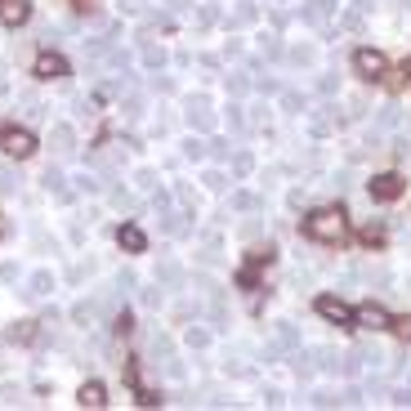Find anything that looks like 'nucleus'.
Masks as SVG:
<instances>
[{"label":"nucleus","mask_w":411,"mask_h":411,"mask_svg":"<svg viewBox=\"0 0 411 411\" xmlns=\"http://www.w3.org/2000/svg\"><path fill=\"white\" fill-rule=\"evenodd\" d=\"M304 233L313 237V241H344V233H349V220H344V210H335V206H322V210H313L309 220H304Z\"/></svg>","instance_id":"f257e3e1"},{"label":"nucleus","mask_w":411,"mask_h":411,"mask_svg":"<svg viewBox=\"0 0 411 411\" xmlns=\"http://www.w3.org/2000/svg\"><path fill=\"white\" fill-rule=\"evenodd\" d=\"M0 148L22 161V156H32V152H36V135H32L27 126H9L5 135H0Z\"/></svg>","instance_id":"f03ea898"},{"label":"nucleus","mask_w":411,"mask_h":411,"mask_svg":"<svg viewBox=\"0 0 411 411\" xmlns=\"http://www.w3.org/2000/svg\"><path fill=\"white\" fill-rule=\"evenodd\" d=\"M403 188H407V184H403V175H393V170H389V175H371V179H367V192H371L376 201H398V197H403Z\"/></svg>","instance_id":"7ed1b4c3"},{"label":"nucleus","mask_w":411,"mask_h":411,"mask_svg":"<svg viewBox=\"0 0 411 411\" xmlns=\"http://www.w3.org/2000/svg\"><path fill=\"white\" fill-rule=\"evenodd\" d=\"M32 72L41 81H63L67 76V58L54 54V50H41V54H36V63H32Z\"/></svg>","instance_id":"20e7f679"},{"label":"nucleus","mask_w":411,"mask_h":411,"mask_svg":"<svg viewBox=\"0 0 411 411\" xmlns=\"http://www.w3.org/2000/svg\"><path fill=\"white\" fill-rule=\"evenodd\" d=\"M340 126H344V116H340V107H331V103H326V107H318V112L309 116V130H313V139H326L331 130H340Z\"/></svg>","instance_id":"39448f33"},{"label":"nucleus","mask_w":411,"mask_h":411,"mask_svg":"<svg viewBox=\"0 0 411 411\" xmlns=\"http://www.w3.org/2000/svg\"><path fill=\"white\" fill-rule=\"evenodd\" d=\"M353 67H358L362 81H380L384 76V54L380 50H358L353 54Z\"/></svg>","instance_id":"423d86ee"},{"label":"nucleus","mask_w":411,"mask_h":411,"mask_svg":"<svg viewBox=\"0 0 411 411\" xmlns=\"http://www.w3.org/2000/svg\"><path fill=\"white\" fill-rule=\"evenodd\" d=\"M318 313H322L326 322H335V326L353 322V309H349V304H344L340 295H322V299H318Z\"/></svg>","instance_id":"0eeeda50"},{"label":"nucleus","mask_w":411,"mask_h":411,"mask_svg":"<svg viewBox=\"0 0 411 411\" xmlns=\"http://www.w3.org/2000/svg\"><path fill=\"white\" fill-rule=\"evenodd\" d=\"M50 148H54V156H72V152H76V130H72L67 121L50 126Z\"/></svg>","instance_id":"6e6552de"},{"label":"nucleus","mask_w":411,"mask_h":411,"mask_svg":"<svg viewBox=\"0 0 411 411\" xmlns=\"http://www.w3.org/2000/svg\"><path fill=\"white\" fill-rule=\"evenodd\" d=\"M353 322L358 326H367V331H384V326H393V318L384 313L380 304H362L358 313H353Z\"/></svg>","instance_id":"1a4fd4ad"},{"label":"nucleus","mask_w":411,"mask_h":411,"mask_svg":"<svg viewBox=\"0 0 411 411\" xmlns=\"http://www.w3.org/2000/svg\"><path fill=\"white\" fill-rule=\"evenodd\" d=\"M331 14H335V0H304V9H299V18H304L309 27H326Z\"/></svg>","instance_id":"9d476101"},{"label":"nucleus","mask_w":411,"mask_h":411,"mask_svg":"<svg viewBox=\"0 0 411 411\" xmlns=\"http://www.w3.org/2000/svg\"><path fill=\"white\" fill-rule=\"evenodd\" d=\"M27 18H32L27 0H0V22H5V27H22Z\"/></svg>","instance_id":"9b49d317"},{"label":"nucleus","mask_w":411,"mask_h":411,"mask_svg":"<svg viewBox=\"0 0 411 411\" xmlns=\"http://www.w3.org/2000/svg\"><path fill=\"white\" fill-rule=\"evenodd\" d=\"M27 299H45V295H54V273L50 269H36L27 277V291H22Z\"/></svg>","instance_id":"f8f14e48"},{"label":"nucleus","mask_w":411,"mask_h":411,"mask_svg":"<svg viewBox=\"0 0 411 411\" xmlns=\"http://www.w3.org/2000/svg\"><path fill=\"white\" fill-rule=\"evenodd\" d=\"M156 282H161V286H166V291H179V286H184V282H188V273H184V269H179V264H175V260H161V264H156Z\"/></svg>","instance_id":"ddd939ff"},{"label":"nucleus","mask_w":411,"mask_h":411,"mask_svg":"<svg viewBox=\"0 0 411 411\" xmlns=\"http://www.w3.org/2000/svg\"><path fill=\"white\" fill-rule=\"evenodd\" d=\"M188 126L192 130H215V116H210V103L206 99H188Z\"/></svg>","instance_id":"4468645a"},{"label":"nucleus","mask_w":411,"mask_h":411,"mask_svg":"<svg viewBox=\"0 0 411 411\" xmlns=\"http://www.w3.org/2000/svg\"><path fill=\"white\" fill-rule=\"evenodd\" d=\"M116 241H121V250H130V255H139V250L148 246L143 228H135V224H121V228H116Z\"/></svg>","instance_id":"2eb2a0df"},{"label":"nucleus","mask_w":411,"mask_h":411,"mask_svg":"<svg viewBox=\"0 0 411 411\" xmlns=\"http://www.w3.org/2000/svg\"><path fill=\"white\" fill-rule=\"evenodd\" d=\"M273 344L282 349V353H295V349H299V331H295V322H277V326H273Z\"/></svg>","instance_id":"dca6fc26"},{"label":"nucleus","mask_w":411,"mask_h":411,"mask_svg":"<svg viewBox=\"0 0 411 411\" xmlns=\"http://www.w3.org/2000/svg\"><path fill=\"white\" fill-rule=\"evenodd\" d=\"M184 220H188V215H179V210H161V220H156V224H161L166 237H184V233H188Z\"/></svg>","instance_id":"f3484780"},{"label":"nucleus","mask_w":411,"mask_h":411,"mask_svg":"<svg viewBox=\"0 0 411 411\" xmlns=\"http://www.w3.org/2000/svg\"><path fill=\"white\" fill-rule=\"evenodd\" d=\"M76 398H81V407H103V403H107V393H103V384H99V380H86Z\"/></svg>","instance_id":"a211bd4d"},{"label":"nucleus","mask_w":411,"mask_h":411,"mask_svg":"<svg viewBox=\"0 0 411 411\" xmlns=\"http://www.w3.org/2000/svg\"><path fill=\"white\" fill-rule=\"evenodd\" d=\"M45 188H50L58 201H72V192H67V179H63V170H58V166H50V170H45Z\"/></svg>","instance_id":"6ab92c4d"},{"label":"nucleus","mask_w":411,"mask_h":411,"mask_svg":"<svg viewBox=\"0 0 411 411\" xmlns=\"http://www.w3.org/2000/svg\"><path fill=\"white\" fill-rule=\"evenodd\" d=\"M260 54H264V58H282V54H286L282 36H277V32H264V36H260Z\"/></svg>","instance_id":"aec40b11"},{"label":"nucleus","mask_w":411,"mask_h":411,"mask_svg":"<svg viewBox=\"0 0 411 411\" xmlns=\"http://www.w3.org/2000/svg\"><path fill=\"white\" fill-rule=\"evenodd\" d=\"M94 318H99V304H90V299H76V304H72V322L76 326H90Z\"/></svg>","instance_id":"412c9836"},{"label":"nucleus","mask_w":411,"mask_h":411,"mask_svg":"<svg viewBox=\"0 0 411 411\" xmlns=\"http://www.w3.org/2000/svg\"><path fill=\"white\" fill-rule=\"evenodd\" d=\"M286 58H291L295 67H313L318 63V50H313V45H295V50H286Z\"/></svg>","instance_id":"4be33fe9"},{"label":"nucleus","mask_w":411,"mask_h":411,"mask_svg":"<svg viewBox=\"0 0 411 411\" xmlns=\"http://www.w3.org/2000/svg\"><path fill=\"white\" fill-rule=\"evenodd\" d=\"M250 22H255V5H250V0H241V5L233 9V18H228V27H250Z\"/></svg>","instance_id":"5701e85b"},{"label":"nucleus","mask_w":411,"mask_h":411,"mask_svg":"<svg viewBox=\"0 0 411 411\" xmlns=\"http://www.w3.org/2000/svg\"><path fill=\"white\" fill-rule=\"evenodd\" d=\"M139 58H143V67H152V72H161V67H166V50H156V45H143Z\"/></svg>","instance_id":"b1692460"},{"label":"nucleus","mask_w":411,"mask_h":411,"mask_svg":"<svg viewBox=\"0 0 411 411\" xmlns=\"http://www.w3.org/2000/svg\"><path fill=\"white\" fill-rule=\"evenodd\" d=\"M233 210L255 215V210H260V197H255V192H237V197H233Z\"/></svg>","instance_id":"393cba45"},{"label":"nucleus","mask_w":411,"mask_h":411,"mask_svg":"<svg viewBox=\"0 0 411 411\" xmlns=\"http://www.w3.org/2000/svg\"><path fill=\"white\" fill-rule=\"evenodd\" d=\"M206 152H210V143H201V139H184V156H188V161H206Z\"/></svg>","instance_id":"a878e982"},{"label":"nucleus","mask_w":411,"mask_h":411,"mask_svg":"<svg viewBox=\"0 0 411 411\" xmlns=\"http://www.w3.org/2000/svg\"><path fill=\"white\" fill-rule=\"evenodd\" d=\"M228 126H233V130H237V135H241V130H250V121H246V107H237V103H228Z\"/></svg>","instance_id":"bb28decb"},{"label":"nucleus","mask_w":411,"mask_h":411,"mask_svg":"<svg viewBox=\"0 0 411 411\" xmlns=\"http://www.w3.org/2000/svg\"><path fill=\"white\" fill-rule=\"evenodd\" d=\"M250 170H255V156H250V152H237V156H233V175L246 179Z\"/></svg>","instance_id":"cd10ccee"},{"label":"nucleus","mask_w":411,"mask_h":411,"mask_svg":"<svg viewBox=\"0 0 411 411\" xmlns=\"http://www.w3.org/2000/svg\"><path fill=\"white\" fill-rule=\"evenodd\" d=\"M282 107H286V112H304V94H299V90H282Z\"/></svg>","instance_id":"c85d7f7f"},{"label":"nucleus","mask_w":411,"mask_h":411,"mask_svg":"<svg viewBox=\"0 0 411 411\" xmlns=\"http://www.w3.org/2000/svg\"><path fill=\"white\" fill-rule=\"evenodd\" d=\"M72 184H76V192H99V188H103V184H99V175H94V170L76 175V179H72Z\"/></svg>","instance_id":"c756f323"},{"label":"nucleus","mask_w":411,"mask_h":411,"mask_svg":"<svg viewBox=\"0 0 411 411\" xmlns=\"http://www.w3.org/2000/svg\"><path fill=\"white\" fill-rule=\"evenodd\" d=\"M201 260H206V264L220 260V237H215V233H206V241H201Z\"/></svg>","instance_id":"7c9ffc66"},{"label":"nucleus","mask_w":411,"mask_h":411,"mask_svg":"<svg viewBox=\"0 0 411 411\" xmlns=\"http://www.w3.org/2000/svg\"><path fill=\"white\" fill-rule=\"evenodd\" d=\"M335 90H340V81H335V72H322V76H318V94H322V99H331Z\"/></svg>","instance_id":"2f4dec72"},{"label":"nucleus","mask_w":411,"mask_h":411,"mask_svg":"<svg viewBox=\"0 0 411 411\" xmlns=\"http://www.w3.org/2000/svg\"><path fill=\"white\" fill-rule=\"evenodd\" d=\"M184 340H188L192 349H206V344H210V331H206V326H188V335H184Z\"/></svg>","instance_id":"473e14b6"},{"label":"nucleus","mask_w":411,"mask_h":411,"mask_svg":"<svg viewBox=\"0 0 411 411\" xmlns=\"http://www.w3.org/2000/svg\"><path fill=\"white\" fill-rule=\"evenodd\" d=\"M228 94H233V99H241V94H250V81L241 76V72H233V76H228Z\"/></svg>","instance_id":"72a5a7b5"},{"label":"nucleus","mask_w":411,"mask_h":411,"mask_svg":"<svg viewBox=\"0 0 411 411\" xmlns=\"http://www.w3.org/2000/svg\"><path fill=\"white\" fill-rule=\"evenodd\" d=\"M376 126H380V130H393V126H398V107H393V103H384V107H380Z\"/></svg>","instance_id":"f704fd0d"},{"label":"nucleus","mask_w":411,"mask_h":411,"mask_svg":"<svg viewBox=\"0 0 411 411\" xmlns=\"http://www.w3.org/2000/svg\"><path fill=\"white\" fill-rule=\"evenodd\" d=\"M112 206H116V210H139V201L130 197L126 188H116V192H112Z\"/></svg>","instance_id":"c9c22d12"},{"label":"nucleus","mask_w":411,"mask_h":411,"mask_svg":"<svg viewBox=\"0 0 411 411\" xmlns=\"http://www.w3.org/2000/svg\"><path fill=\"white\" fill-rule=\"evenodd\" d=\"M18 184H22L18 170H0V192H18Z\"/></svg>","instance_id":"e433bc0d"},{"label":"nucleus","mask_w":411,"mask_h":411,"mask_svg":"<svg viewBox=\"0 0 411 411\" xmlns=\"http://www.w3.org/2000/svg\"><path fill=\"white\" fill-rule=\"evenodd\" d=\"M135 184H139V192H156V170H139Z\"/></svg>","instance_id":"4c0bfd02"},{"label":"nucleus","mask_w":411,"mask_h":411,"mask_svg":"<svg viewBox=\"0 0 411 411\" xmlns=\"http://www.w3.org/2000/svg\"><path fill=\"white\" fill-rule=\"evenodd\" d=\"M353 358H358V362H380V349H376V344H358Z\"/></svg>","instance_id":"58836bf2"},{"label":"nucleus","mask_w":411,"mask_h":411,"mask_svg":"<svg viewBox=\"0 0 411 411\" xmlns=\"http://www.w3.org/2000/svg\"><path fill=\"white\" fill-rule=\"evenodd\" d=\"M224 371H228V376H237V380H250V376H255L246 362H233V358H228V367H224Z\"/></svg>","instance_id":"ea45409f"},{"label":"nucleus","mask_w":411,"mask_h":411,"mask_svg":"<svg viewBox=\"0 0 411 411\" xmlns=\"http://www.w3.org/2000/svg\"><path fill=\"white\" fill-rule=\"evenodd\" d=\"M0 282H5V286H14V282H18V264H14V260L0 264Z\"/></svg>","instance_id":"a19ab883"},{"label":"nucleus","mask_w":411,"mask_h":411,"mask_svg":"<svg viewBox=\"0 0 411 411\" xmlns=\"http://www.w3.org/2000/svg\"><path fill=\"white\" fill-rule=\"evenodd\" d=\"M161 295H166V286L156 282V286H148V291H143V304H148V309H156V304H161Z\"/></svg>","instance_id":"79ce46f5"},{"label":"nucleus","mask_w":411,"mask_h":411,"mask_svg":"<svg viewBox=\"0 0 411 411\" xmlns=\"http://www.w3.org/2000/svg\"><path fill=\"white\" fill-rule=\"evenodd\" d=\"M36 322H18L14 331H9V340H36V331H32Z\"/></svg>","instance_id":"37998d69"},{"label":"nucleus","mask_w":411,"mask_h":411,"mask_svg":"<svg viewBox=\"0 0 411 411\" xmlns=\"http://www.w3.org/2000/svg\"><path fill=\"white\" fill-rule=\"evenodd\" d=\"M166 376H170V380H184V362H179V358H166Z\"/></svg>","instance_id":"c03bdc74"},{"label":"nucleus","mask_w":411,"mask_h":411,"mask_svg":"<svg viewBox=\"0 0 411 411\" xmlns=\"http://www.w3.org/2000/svg\"><path fill=\"white\" fill-rule=\"evenodd\" d=\"M250 126H264V121H269V103H255V107H250Z\"/></svg>","instance_id":"a18cd8bd"},{"label":"nucleus","mask_w":411,"mask_h":411,"mask_svg":"<svg viewBox=\"0 0 411 411\" xmlns=\"http://www.w3.org/2000/svg\"><path fill=\"white\" fill-rule=\"evenodd\" d=\"M206 188H215V192H224V188H228V179H224L220 170H206Z\"/></svg>","instance_id":"49530a36"},{"label":"nucleus","mask_w":411,"mask_h":411,"mask_svg":"<svg viewBox=\"0 0 411 411\" xmlns=\"http://www.w3.org/2000/svg\"><path fill=\"white\" fill-rule=\"evenodd\" d=\"M116 291H135V273H130V269L116 273Z\"/></svg>","instance_id":"de8ad7c7"},{"label":"nucleus","mask_w":411,"mask_h":411,"mask_svg":"<svg viewBox=\"0 0 411 411\" xmlns=\"http://www.w3.org/2000/svg\"><path fill=\"white\" fill-rule=\"evenodd\" d=\"M210 152H215V156H233V148H228V139H210Z\"/></svg>","instance_id":"09e8293b"},{"label":"nucleus","mask_w":411,"mask_h":411,"mask_svg":"<svg viewBox=\"0 0 411 411\" xmlns=\"http://www.w3.org/2000/svg\"><path fill=\"white\" fill-rule=\"evenodd\" d=\"M286 206H291V210H299V206H304V192L291 188V192H286Z\"/></svg>","instance_id":"8fccbe9b"},{"label":"nucleus","mask_w":411,"mask_h":411,"mask_svg":"<svg viewBox=\"0 0 411 411\" xmlns=\"http://www.w3.org/2000/svg\"><path fill=\"white\" fill-rule=\"evenodd\" d=\"M197 22H201V27H210V22H215V9L201 5V9H197Z\"/></svg>","instance_id":"3c124183"},{"label":"nucleus","mask_w":411,"mask_h":411,"mask_svg":"<svg viewBox=\"0 0 411 411\" xmlns=\"http://www.w3.org/2000/svg\"><path fill=\"white\" fill-rule=\"evenodd\" d=\"M393 331L403 335V340H411V318H398V322H393Z\"/></svg>","instance_id":"603ef678"},{"label":"nucleus","mask_w":411,"mask_h":411,"mask_svg":"<svg viewBox=\"0 0 411 411\" xmlns=\"http://www.w3.org/2000/svg\"><path fill=\"white\" fill-rule=\"evenodd\" d=\"M130 326H135V322H130V313H121V318H116V335H130Z\"/></svg>","instance_id":"864d4df0"},{"label":"nucleus","mask_w":411,"mask_h":411,"mask_svg":"<svg viewBox=\"0 0 411 411\" xmlns=\"http://www.w3.org/2000/svg\"><path fill=\"white\" fill-rule=\"evenodd\" d=\"M166 5H170V9H175V14H184V9L192 5V0H166Z\"/></svg>","instance_id":"5fc2aeb1"},{"label":"nucleus","mask_w":411,"mask_h":411,"mask_svg":"<svg viewBox=\"0 0 411 411\" xmlns=\"http://www.w3.org/2000/svg\"><path fill=\"white\" fill-rule=\"evenodd\" d=\"M353 9H362V14H367V9H376V0H353Z\"/></svg>","instance_id":"6e6d98bb"},{"label":"nucleus","mask_w":411,"mask_h":411,"mask_svg":"<svg viewBox=\"0 0 411 411\" xmlns=\"http://www.w3.org/2000/svg\"><path fill=\"white\" fill-rule=\"evenodd\" d=\"M403 295H411V277H407V282H403Z\"/></svg>","instance_id":"4d7b16f0"},{"label":"nucleus","mask_w":411,"mask_h":411,"mask_svg":"<svg viewBox=\"0 0 411 411\" xmlns=\"http://www.w3.org/2000/svg\"><path fill=\"white\" fill-rule=\"evenodd\" d=\"M407 76H411V63H407Z\"/></svg>","instance_id":"13d9d810"}]
</instances>
